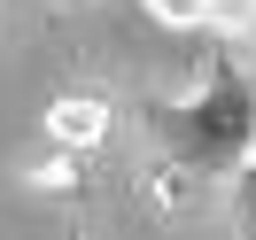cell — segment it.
<instances>
[{
	"label": "cell",
	"mask_w": 256,
	"mask_h": 240,
	"mask_svg": "<svg viewBox=\"0 0 256 240\" xmlns=\"http://www.w3.org/2000/svg\"><path fill=\"white\" fill-rule=\"evenodd\" d=\"M140 132L178 163V171L202 178H233L256 155V70L233 47L210 54V78L178 101H140Z\"/></svg>",
	"instance_id": "6da1fadb"
},
{
	"label": "cell",
	"mask_w": 256,
	"mask_h": 240,
	"mask_svg": "<svg viewBox=\"0 0 256 240\" xmlns=\"http://www.w3.org/2000/svg\"><path fill=\"white\" fill-rule=\"evenodd\" d=\"M233 217H240V240H256V155L233 171Z\"/></svg>",
	"instance_id": "7a4b0ae2"
}]
</instances>
